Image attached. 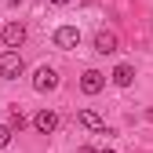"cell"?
I'll list each match as a JSON object with an SVG mask.
<instances>
[{"instance_id":"12","label":"cell","mask_w":153,"mask_h":153,"mask_svg":"<svg viewBox=\"0 0 153 153\" xmlns=\"http://www.w3.org/2000/svg\"><path fill=\"white\" fill-rule=\"evenodd\" d=\"M76 153H99V149H91V146H80V149H76Z\"/></svg>"},{"instance_id":"14","label":"cell","mask_w":153,"mask_h":153,"mask_svg":"<svg viewBox=\"0 0 153 153\" xmlns=\"http://www.w3.org/2000/svg\"><path fill=\"white\" fill-rule=\"evenodd\" d=\"M146 120H153V109H146Z\"/></svg>"},{"instance_id":"15","label":"cell","mask_w":153,"mask_h":153,"mask_svg":"<svg viewBox=\"0 0 153 153\" xmlns=\"http://www.w3.org/2000/svg\"><path fill=\"white\" fill-rule=\"evenodd\" d=\"M102 153H117V149H102Z\"/></svg>"},{"instance_id":"10","label":"cell","mask_w":153,"mask_h":153,"mask_svg":"<svg viewBox=\"0 0 153 153\" xmlns=\"http://www.w3.org/2000/svg\"><path fill=\"white\" fill-rule=\"evenodd\" d=\"M7 124H11V131H22L29 120H26V113L18 109V106H11V113H7Z\"/></svg>"},{"instance_id":"2","label":"cell","mask_w":153,"mask_h":153,"mask_svg":"<svg viewBox=\"0 0 153 153\" xmlns=\"http://www.w3.org/2000/svg\"><path fill=\"white\" fill-rule=\"evenodd\" d=\"M0 40H4V48H15L18 51V48L26 44V26L22 22H7L4 29H0Z\"/></svg>"},{"instance_id":"6","label":"cell","mask_w":153,"mask_h":153,"mask_svg":"<svg viewBox=\"0 0 153 153\" xmlns=\"http://www.w3.org/2000/svg\"><path fill=\"white\" fill-rule=\"evenodd\" d=\"M33 128L40 131V135H51V131L59 128V113H55V109H40V113L33 117Z\"/></svg>"},{"instance_id":"9","label":"cell","mask_w":153,"mask_h":153,"mask_svg":"<svg viewBox=\"0 0 153 153\" xmlns=\"http://www.w3.org/2000/svg\"><path fill=\"white\" fill-rule=\"evenodd\" d=\"M76 124H80V128H91V131H99V128H102V117H99L95 109H80V113H76Z\"/></svg>"},{"instance_id":"1","label":"cell","mask_w":153,"mask_h":153,"mask_svg":"<svg viewBox=\"0 0 153 153\" xmlns=\"http://www.w3.org/2000/svg\"><path fill=\"white\" fill-rule=\"evenodd\" d=\"M22 69H26V62H22V55H18L15 48H7L4 55H0V76H4V80L22 76Z\"/></svg>"},{"instance_id":"7","label":"cell","mask_w":153,"mask_h":153,"mask_svg":"<svg viewBox=\"0 0 153 153\" xmlns=\"http://www.w3.org/2000/svg\"><path fill=\"white\" fill-rule=\"evenodd\" d=\"M95 51H99V55H113V51H117V33L99 29V33H95Z\"/></svg>"},{"instance_id":"11","label":"cell","mask_w":153,"mask_h":153,"mask_svg":"<svg viewBox=\"0 0 153 153\" xmlns=\"http://www.w3.org/2000/svg\"><path fill=\"white\" fill-rule=\"evenodd\" d=\"M11 135H15V131H11V124H0V149L11 142Z\"/></svg>"},{"instance_id":"5","label":"cell","mask_w":153,"mask_h":153,"mask_svg":"<svg viewBox=\"0 0 153 153\" xmlns=\"http://www.w3.org/2000/svg\"><path fill=\"white\" fill-rule=\"evenodd\" d=\"M106 88V73H99V69H84V76H80V91L84 95H99Z\"/></svg>"},{"instance_id":"8","label":"cell","mask_w":153,"mask_h":153,"mask_svg":"<svg viewBox=\"0 0 153 153\" xmlns=\"http://www.w3.org/2000/svg\"><path fill=\"white\" fill-rule=\"evenodd\" d=\"M109 76H113V84H117V88H131V80H135V69H131L128 62H120Z\"/></svg>"},{"instance_id":"4","label":"cell","mask_w":153,"mask_h":153,"mask_svg":"<svg viewBox=\"0 0 153 153\" xmlns=\"http://www.w3.org/2000/svg\"><path fill=\"white\" fill-rule=\"evenodd\" d=\"M76 44H80V29H76V26H59V29H55V48L69 51Z\"/></svg>"},{"instance_id":"13","label":"cell","mask_w":153,"mask_h":153,"mask_svg":"<svg viewBox=\"0 0 153 153\" xmlns=\"http://www.w3.org/2000/svg\"><path fill=\"white\" fill-rule=\"evenodd\" d=\"M51 4H59V7H62V4H69V0H51Z\"/></svg>"},{"instance_id":"3","label":"cell","mask_w":153,"mask_h":153,"mask_svg":"<svg viewBox=\"0 0 153 153\" xmlns=\"http://www.w3.org/2000/svg\"><path fill=\"white\" fill-rule=\"evenodd\" d=\"M33 88L36 91H55V88H59V73H55L51 66H40V69H36V76H33Z\"/></svg>"}]
</instances>
